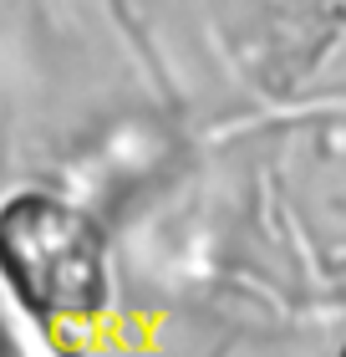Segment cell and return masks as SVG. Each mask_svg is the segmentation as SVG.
<instances>
[{"instance_id":"1","label":"cell","mask_w":346,"mask_h":357,"mask_svg":"<svg viewBox=\"0 0 346 357\" xmlns=\"http://www.w3.org/2000/svg\"><path fill=\"white\" fill-rule=\"evenodd\" d=\"M0 275L10 296L52 327L102 317L112 296L102 235L56 199H15L0 215Z\"/></svg>"}]
</instances>
